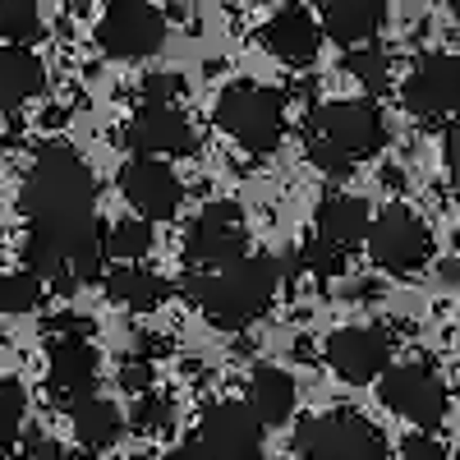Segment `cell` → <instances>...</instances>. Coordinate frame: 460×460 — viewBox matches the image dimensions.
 Returning a JSON list of instances; mask_svg holds the SVG:
<instances>
[{"label": "cell", "instance_id": "7c38bea8", "mask_svg": "<svg viewBox=\"0 0 460 460\" xmlns=\"http://www.w3.org/2000/svg\"><path fill=\"white\" fill-rule=\"evenodd\" d=\"M401 102L419 120H442L460 111V56H424L401 88Z\"/></svg>", "mask_w": 460, "mask_h": 460}, {"label": "cell", "instance_id": "8992f818", "mask_svg": "<svg viewBox=\"0 0 460 460\" xmlns=\"http://www.w3.org/2000/svg\"><path fill=\"white\" fill-rule=\"evenodd\" d=\"M166 42V19L147 0H111L97 19V47L115 60L157 56Z\"/></svg>", "mask_w": 460, "mask_h": 460}, {"label": "cell", "instance_id": "836d02e7", "mask_svg": "<svg viewBox=\"0 0 460 460\" xmlns=\"http://www.w3.org/2000/svg\"><path fill=\"white\" fill-rule=\"evenodd\" d=\"M147 377H152V373L134 364V368H125V387H143V382H147Z\"/></svg>", "mask_w": 460, "mask_h": 460}, {"label": "cell", "instance_id": "5bb4252c", "mask_svg": "<svg viewBox=\"0 0 460 460\" xmlns=\"http://www.w3.org/2000/svg\"><path fill=\"white\" fill-rule=\"evenodd\" d=\"M120 194L129 199V208H138L143 221H166L180 212L184 189H180L175 171L162 166L157 157H134L120 171Z\"/></svg>", "mask_w": 460, "mask_h": 460}, {"label": "cell", "instance_id": "2e32d148", "mask_svg": "<svg viewBox=\"0 0 460 460\" xmlns=\"http://www.w3.org/2000/svg\"><path fill=\"white\" fill-rule=\"evenodd\" d=\"M262 42L277 60L286 65H314L318 60V47H323V28L309 10L299 5H286L281 14H272V23L262 28Z\"/></svg>", "mask_w": 460, "mask_h": 460}, {"label": "cell", "instance_id": "8fae6325", "mask_svg": "<svg viewBox=\"0 0 460 460\" xmlns=\"http://www.w3.org/2000/svg\"><path fill=\"white\" fill-rule=\"evenodd\" d=\"M125 147L134 157H184L199 147V134L171 102H143L125 125Z\"/></svg>", "mask_w": 460, "mask_h": 460}, {"label": "cell", "instance_id": "603a6c76", "mask_svg": "<svg viewBox=\"0 0 460 460\" xmlns=\"http://www.w3.org/2000/svg\"><path fill=\"white\" fill-rule=\"evenodd\" d=\"M345 69L359 79L364 93H387V84H392V60H387V51H382V47H350Z\"/></svg>", "mask_w": 460, "mask_h": 460}, {"label": "cell", "instance_id": "3957f363", "mask_svg": "<svg viewBox=\"0 0 460 460\" xmlns=\"http://www.w3.org/2000/svg\"><path fill=\"white\" fill-rule=\"evenodd\" d=\"M387 143V120L373 102H327L304 125V147L327 175H345Z\"/></svg>", "mask_w": 460, "mask_h": 460}, {"label": "cell", "instance_id": "7402d4cb", "mask_svg": "<svg viewBox=\"0 0 460 460\" xmlns=\"http://www.w3.org/2000/svg\"><path fill=\"white\" fill-rule=\"evenodd\" d=\"M106 290H111V299L129 304V309H138V314L157 309V304L166 299V281L157 272H147V267H138V262L115 267V272L106 277Z\"/></svg>", "mask_w": 460, "mask_h": 460}, {"label": "cell", "instance_id": "d590c367", "mask_svg": "<svg viewBox=\"0 0 460 460\" xmlns=\"http://www.w3.org/2000/svg\"><path fill=\"white\" fill-rule=\"evenodd\" d=\"M281 5H299V0H281Z\"/></svg>", "mask_w": 460, "mask_h": 460}, {"label": "cell", "instance_id": "d6986e66", "mask_svg": "<svg viewBox=\"0 0 460 460\" xmlns=\"http://www.w3.org/2000/svg\"><path fill=\"white\" fill-rule=\"evenodd\" d=\"M249 410H253V419L262 429H277V424H286V419L295 414V382H290V373L286 368H253V377H249V401H244Z\"/></svg>", "mask_w": 460, "mask_h": 460}, {"label": "cell", "instance_id": "4316f807", "mask_svg": "<svg viewBox=\"0 0 460 460\" xmlns=\"http://www.w3.org/2000/svg\"><path fill=\"white\" fill-rule=\"evenodd\" d=\"M42 304V277H32L28 267L14 277H0V309L5 314H32Z\"/></svg>", "mask_w": 460, "mask_h": 460}, {"label": "cell", "instance_id": "5b68a950", "mask_svg": "<svg viewBox=\"0 0 460 460\" xmlns=\"http://www.w3.org/2000/svg\"><path fill=\"white\" fill-rule=\"evenodd\" d=\"M295 451L304 460H382L387 456V438L359 410H327L299 424Z\"/></svg>", "mask_w": 460, "mask_h": 460}, {"label": "cell", "instance_id": "44dd1931", "mask_svg": "<svg viewBox=\"0 0 460 460\" xmlns=\"http://www.w3.org/2000/svg\"><path fill=\"white\" fill-rule=\"evenodd\" d=\"M69 419H74V438H79L88 451H106V447L120 442V433H125L120 410L106 405V401H97V396L74 401V405H69Z\"/></svg>", "mask_w": 460, "mask_h": 460}, {"label": "cell", "instance_id": "4fadbf2b", "mask_svg": "<svg viewBox=\"0 0 460 460\" xmlns=\"http://www.w3.org/2000/svg\"><path fill=\"white\" fill-rule=\"evenodd\" d=\"M323 355H327L336 377H345V382H355V387H359V382H373L377 373H387V364H392V336L382 327H345V332L327 336Z\"/></svg>", "mask_w": 460, "mask_h": 460}, {"label": "cell", "instance_id": "8d00e7d4", "mask_svg": "<svg viewBox=\"0 0 460 460\" xmlns=\"http://www.w3.org/2000/svg\"><path fill=\"white\" fill-rule=\"evenodd\" d=\"M79 5H88V0H79Z\"/></svg>", "mask_w": 460, "mask_h": 460}, {"label": "cell", "instance_id": "74e56055", "mask_svg": "<svg viewBox=\"0 0 460 460\" xmlns=\"http://www.w3.org/2000/svg\"><path fill=\"white\" fill-rule=\"evenodd\" d=\"M456 460H460V456H456Z\"/></svg>", "mask_w": 460, "mask_h": 460}, {"label": "cell", "instance_id": "d6a6232c", "mask_svg": "<svg viewBox=\"0 0 460 460\" xmlns=\"http://www.w3.org/2000/svg\"><path fill=\"white\" fill-rule=\"evenodd\" d=\"M23 460H65V456H60V447H56L51 438H28Z\"/></svg>", "mask_w": 460, "mask_h": 460}, {"label": "cell", "instance_id": "f1b7e54d", "mask_svg": "<svg viewBox=\"0 0 460 460\" xmlns=\"http://www.w3.org/2000/svg\"><path fill=\"white\" fill-rule=\"evenodd\" d=\"M304 267H309L314 277H336L341 267H345V253L341 249H332V244H323L318 235L304 244Z\"/></svg>", "mask_w": 460, "mask_h": 460}, {"label": "cell", "instance_id": "6da1fadb", "mask_svg": "<svg viewBox=\"0 0 460 460\" xmlns=\"http://www.w3.org/2000/svg\"><path fill=\"white\" fill-rule=\"evenodd\" d=\"M19 203L28 217L23 267L32 277L56 281L60 290L102 277L106 230L97 221V180L79 152L65 143L37 152Z\"/></svg>", "mask_w": 460, "mask_h": 460}, {"label": "cell", "instance_id": "e0dca14e", "mask_svg": "<svg viewBox=\"0 0 460 460\" xmlns=\"http://www.w3.org/2000/svg\"><path fill=\"white\" fill-rule=\"evenodd\" d=\"M382 23H387V5L382 0H323V14H318L323 37H332L341 47L373 42Z\"/></svg>", "mask_w": 460, "mask_h": 460}, {"label": "cell", "instance_id": "ba28073f", "mask_svg": "<svg viewBox=\"0 0 460 460\" xmlns=\"http://www.w3.org/2000/svg\"><path fill=\"white\" fill-rule=\"evenodd\" d=\"M373 262L382 272H419L429 258H433V230L419 221L410 208H387L377 221H368V235H364Z\"/></svg>", "mask_w": 460, "mask_h": 460}, {"label": "cell", "instance_id": "277c9868", "mask_svg": "<svg viewBox=\"0 0 460 460\" xmlns=\"http://www.w3.org/2000/svg\"><path fill=\"white\" fill-rule=\"evenodd\" d=\"M217 125L249 152H272L286 134V97L262 84H230L217 97Z\"/></svg>", "mask_w": 460, "mask_h": 460}, {"label": "cell", "instance_id": "9a60e30c", "mask_svg": "<svg viewBox=\"0 0 460 460\" xmlns=\"http://www.w3.org/2000/svg\"><path fill=\"white\" fill-rule=\"evenodd\" d=\"M51 392L69 405L97 392V350L84 336H60L51 345Z\"/></svg>", "mask_w": 460, "mask_h": 460}, {"label": "cell", "instance_id": "1f68e13d", "mask_svg": "<svg viewBox=\"0 0 460 460\" xmlns=\"http://www.w3.org/2000/svg\"><path fill=\"white\" fill-rule=\"evenodd\" d=\"M442 157H447V166L460 175V111H456V120L447 125V138H442Z\"/></svg>", "mask_w": 460, "mask_h": 460}, {"label": "cell", "instance_id": "30bf717a", "mask_svg": "<svg viewBox=\"0 0 460 460\" xmlns=\"http://www.w3.org/2000/svg\"><path fill=\"white\" fill-rule=\"evenodd\" d=\"M244 244H249V226H244V212L240 203H208L199 212V221L189 226V240H184V253L194 267H226L244 258Z\"/></svg>", "mask_w": 460, "mask_h": 460}, {"label": "cell", "instance_id": "e575fe53", "mask_svg": "<svg viewBox=\"0 0 460 460\" xmlns=\"http://www.w3.org/2000/svg\"><path fill=\"white\" fill-rule=\"evenodd\" d=\"M451 14H456V19H460V0H451Z\"/></svg>", "mask_w": 460, "mask_h": 460}, {"label": "cell", "instance_id": "4dcf8cb0", "mask_svg": "<svg viewBox=\"0 0 460 460\" xmlns=\"http://www.w3.org/2000/svg\"><path fill=\"white\" fill-rule=\"evenodd\" d=\"M171 93H180V79H175V74H157V79L143 84V102H171Z\"/></svg>", "mask_w": 460, "mask_h": 460}, {"label": "cell", "instance_id": "484cf974", "mask_svg": "<svg viewBox=\"0 0 460 460\" xmlns=\"http://www.w3.org/2000/svg\"><path fill=\"white\" fill-rule=\"evenodd\" d=\"M23 410H28V396L14 377L0 382V460L14 451V438H19V424H23Z\"/></svg>", "mask_w": 460, "mask_h": 460}, {"label": "cell", "instance_id": "d4e9b609", "mask_svg": "<svg viewBox=\"0 0 460 460\" xmlns=\"http://www.w3.org/2000/svg\"><path fill=\"white\" fill-rule=\"evenodd\" d=\"M37 32H42V19H37V10L28 0H0V42L28 47Z\"/></svg>", "mask_w": 460, "mask_h": 460}, {"label": "cell", "instance_id": "ac0fdd59", "mask_svg": "<svg viewBox=\"0 0 460 460\" xmlns=\"http://www.w3.org/2000/svg\"><path fill=\"white\" fill-rule=\"evenodd\" d=\"M368 203L364 199H355V194H332V199H323V208H318V217H314V235L323 240V244H332V249H341V253H350L355 244H364V235H368Z\"/></svg>", "mask_w": 460, "mask_h": 460}, {"label": "cell", "instance_id": "52a82bcc", "mask_svg": "<svg viewBox=\"0 0 460 460\" xmlns=\"http://www.w3.org/2000/svg\"><path fill=\"white\" fill-rule=\"evenodd\" d=\"M189 460H258L262 451V424L253 419L249 405H212L203 419L194 438H189Z\"/></svg>", "mask_w": 460, "mask_h": 460}, {"label": "cell", "instance_id": "83f0119b", "mask_svg": "<svg viewBox=\"0 0 460 460\" xmlns=\"http://www.w3.org/2000/svg\"><path fill=\"white\" fill-rule=\"evenodd\" d=\"M166 424H171V401L157 396V392H152V396L143 392L138 405H134V429H138V433H162Z\"/></svg>", "mask_w": 460, "mask_h": 460}, {"label": "cell", "instance_id": "f546056e", "mask_svg": "<svg viewBox=\"0 0 460 460\" xmlns=\"http://www.w3.org/2000/svg\"><path fill=\"white\" fill-rule=\"evenodd\" d=\"M401 460H447V451H442V442H438V438L414 433V438H405V442H401Z\"/></svg>", "mask_w": 460, "mask_h": 460}, {"label": "cell", "instance_id": "9c48e42d", "mask_svg": "<svg viewBox=\"0 0 460 460\" xmlns=\"http://www.w3.org/2000/svg\"><path fill=\"white\" fill-rule=\"evenodd\" d=\"M377 396L387 410H396L401 419H410L419 429H438L447 419V387L429 364H401L392 373H382Z\"/></svg>", "mask_w": 460, "mask_h": 460}, {"label": "cell", "instance_id": "7a4b0ae2", "mask_svg": "<svg viewBox=\"0 0 460 460\" xmlns=\"http://www.w3.org/2000/svg\"><path fill=\"white\" fill-rule=\"evenodd\" d=\"M277 286H281L277 258H235V262L208 267V272H194L184 281L189 299L203 309V318L226 332H240L253 318H262L267 304L277 299Z\"/></svg>", "mask_w": 460, "mask_h": 460}, {"label": "cell", "instance_id": "ffe728a7", "mask_svg": "<svg viewBox=\"0 0 460 460\" xmlns=\"http://www.w3.org/2000/svg\"><path fill=\"white\" fill-rule=\"evenodd\" d=\"M42 88H47V69L28 47H5L0 51V111L23 106Z\"/></svg>", "mask_w": 460, "mask_h": 460}, {"label": "cell", "instance_id": "cb8c5ba5", "mask_svg": "<svg viewBox=\"0 0 460 460\" xmlns=\"http://www.w3.org/2000/svg\"><path fill=\"white\" fill-rule=\"evenodd\" d=\"M152 249V221H115V230H106V253L120 262H138Z\"/></svg>", "mask_w": 460, "mask_h": 460}]
</instances>
